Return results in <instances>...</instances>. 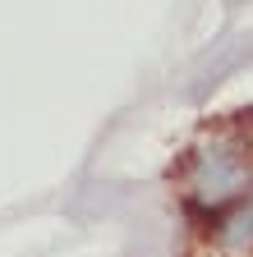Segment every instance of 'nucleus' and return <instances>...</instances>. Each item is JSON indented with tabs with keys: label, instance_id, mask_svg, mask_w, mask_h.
Listing matches in <instances>:
<instances>
[{
	"label": "nucleus",
	"instance_id": "nucleus-1",
	"mask_svg": "<svg viewBox=\"0 0 253 257\" xmlns=\"http://www.w3.org/2000/svg\"><path fill=\"white\" fill-rule=\"evenodd\" d=\"M253 188V134L244 128H203L184 152V198L198 211H230L248 202Z\"/></svg>",
	"mask_w": 253,
	"mask_h": 257
}]
</instances>
